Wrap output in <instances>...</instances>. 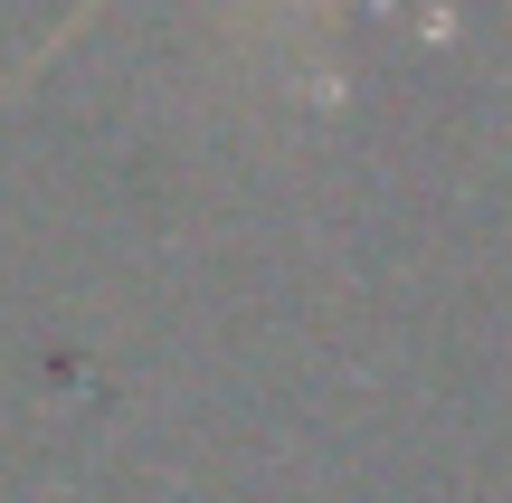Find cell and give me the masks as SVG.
Returning a JSON list of instances; mask_svg holds the SVG:
<instances>
[{"instance_id":"obj_1","label":"cell","mask_w":512,"mask_h":503,"mask_svg":"<svg viewBox=\"0 0 512 503\" xmlns=\"http://www.w3.org/2000/svg\"><path fill=\"white\" fill-rule=\"evenodd\" d=\"M95 10H105V0H76V10L57 19V38H48V48H38V57H57V48H67V38H76V29H86V19H95ZM294 10H304V29L323 38V29H332V10H342V0H285V19H294ZM38 57H29V67H38Z\"/></svg>"}]
</instances>
